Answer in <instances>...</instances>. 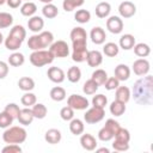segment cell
Instances as JSON below:
<instances>
[{
	"instance_id": "6f0895ef",
	"label": "cell",
	"mask_w": 153,
	"mask_h": 153,
	"mask_svg": "<svg viewBox=\"0 0 153 153\" xmlns=\"http://www.w3.org/2000/svg\"><path fill=\"white\" fill-rule=\"evenodd\" d=\"M97 152H98V153H104V152H105V153H110V149L106 148V147H102V148H98Z\"/></svg>"
},
{
	"instance_id": "db71d44e",
	"label": "cell",
	"mask_w": 153,
	"mask_h": 153,
	"mask_svg": "<svg viewBox=\"0 0 153 153\" xmlns=\"http://www.w3.org/2000/svg\"><path fill=\"white\" fill-rule=\"evenodd\" d=\"M112 148L117 152H124L129 149V143H120V142H112Z\"/></svg>"
},
{
	"instance_id": "83f0119b",
	"label": "cell",
	"mask_w": 153,
	"mask_h": 153,
	"mask_svg": "<svg viewBox=\"0 0 153 153\" xmlns=\"http://www.w3.org/2000/svg\"><path fill=\"white\" fill-rule=\"evenodd\" d=\"M18 86L22 91H25V92L32 91L35 88V80L30 76H23L18 80Z\"/></svg>"
},
{
	"instance_id": "603a6c76",
	"label": "cell",
	"mask_w": 153,
	"mask_h": 153,
	"mask_svg": "<svg viewBox=\"0 0 153 153\" xmlns=\"http://www.w3.org/2000/svg\"><path fill=\"white\" fill-rule=\"evenodd\" d=\"M94 11H96V16H97L98 18L103 19V18L109 17V14H110V12H111V6H110L109 2L102 1V2H99V4L96 6V10H94Z\"/></svg>"
},
{
	"instance_id": "52a82bcc",
	"label": "cell",
	"mask_w": 153,
	"mask_h": 153,
	"mask_svg": "<svg viewBox=\"0 0 153 153\" xmlns=\"http://www.w3.org/2000/svg\"><path fill=\"white\" fill-rule=\"evenodd\" d=\"M67 105L71 106L73 110H85L88 108L90 103L86 97L80 94H71L67 99Z\"/></svg>"
},
{
	"instance_id": "f35d334b",
	"label": "cell",
	"mask_w": 153,
	"mask_h": 153,
	"mask_svg": "<svg viewBox=\"0 0 153 153\" xmlns=\"http://www.w3.org/2000/svg\"><path fill=\"white\" fill-rule=\"evenodd\" d=\"M85 0H63L62 2V7L66 12H72L73 10L81 7L84 5Z\"/></svg>"
},
{
	"instance_id": "7bdbcfd3",
	"label": "cell",
	"mask_w": 153,
	"mask_h": 153,
	"mask_svg": "<svg viewBox=\"0 0 153 153\" xmlns=\"http://www.w3.org/2000/svg\"><path fill=\"white\" fill-rule=\"evenodd\" d=\"M8 35H11V36H13V37H16V38H18V39H20L23 42L25 39V37H26V30L22 25H14L11 29Z\"/></svg>"
},
{
	"instance_id": "9f6ffc18",
	"label": "cell",
	"mask_w": 153,
	"mask_h": 153,
	"mask_svg": "<svg viewBox=\"0 0 153 153\" xmlns=\"http://www.w3.org/2000/svg\"><path fill=\"white\" fill-rule=\"evenodd\" d=\"M78 47H87V42H73L72 48H78Z\"/></svg>"
},
{
	"instance_id": "d6986e66",
	"label": "cell",
	"mask_w": 153,
	"mask_h": 153,
	"mask_svg": "<svg viewBox=\"0 0 153 153\" xmlns=\"http://www.w3.org/2000/svg\"><path fill=\"white\" fill-rule=\"evenodd\" d=\"M62 139V135H61V131L59 129H55V128H51V129H48L44 134V140L50 143V145H56L61 141Z\"/></svg>"
},
{
	"instance_id": "ab89813d",
	"label": "cell",
	"mask_w": 153,
	"mask_h": 153,
	"mask_svg": "<svg viewBox=\"0 0 153 153\" xmlns=\"http://www.w3.org/2000/svg\"><path fill=\"white\" fill-rule=\"evenodd\" d=\"M98 87H99V85L93 79H88V80L85 81V84L82 86V91H84L85 94L90 96V94H94L97 92Z\"/></svg>"
},
{
	"instance_id": "ba28073f",
	"label": "cell",
	"mask_w": 153,
	"mask_h": 153,
	"mask_svg": "<svg viewBox=\"0 0 153 153\" xmlns=\"http://www.w3.org/2000/svg\"><path fill=\"white\" fill-rule=\"evenodd\" d=\"M131 69H133L134 74H136L139 76H143V75L148 74V72L151 69V66H149L148 60H146L145 57H141V59H137L133 62Z\"/></svg>"
},
{
	"instance_id": "f6af8a7d",
	"label": "cell",
	"mask_w": 153,
	"mask_h": 153,
	"mask_svg": "<svg viewBox=\"0 0 153 153\" xmlns=\"http://www.w3.org/2000/svg\"><path fill=\"white\" fill-rule=\"evenodd\" d=\"M13 23V17L12 14L7 12H0V29H6L10 27Z\"/></svg>"
},
{
	"instance_id": "8d00e7d4",
	"label": "cell",
	"mask_w": 153,
	"mask_h": 153,
	"mask_svg": "<svg viewBox=\"0 0 153 153\" xmlns=\"http://www.w3.org/2000/svg\"><path fill=\"white\" fill-rule=\"evenodd\" d=\"M27 47H29V49H31L32 51H33V50L44 49L43 45H42V42H41V38H39V35H38V33L32 35V36L29 37V39H27Z\"/></svg>"
},
{
	"instance_id": "f907efd6",
	"label": "cell",
	"mask_w": 153,
	"mask_h": 153,
	"mask_svg": "<svg viewBox=\"0 0 153 153\" xmlns=\"http://www.w3.org/2000/svg\"><path fill=\"white\" fill-rule=\"evenodd\" d=\"M104 86L108 91H112V90H116L118 86H120V80H117L115 76H108L106 81L104 82Z\"/></svg>"
},
{
	"instance_id": "7dc6e473",
	"label": "cell",
	"mask_w": 153,
	"mask_h": 153,
	"mask_svg": "<svg viewBox=\"0 0 153 153\" xmlns=\"http://www.w3.org/2000/svg\"><path fill=\"white\" fill-rule=\"evenodd\" d=\"M106 104H108V98H106L104 94L99 93V94L93 96V98H92V105H93V106L103 108V109H104Z\"/></svg>"
},
{
	"instance_id": "680465c9",
	"label": "cell",
	"mask_w": 153,
	"mask_h": 153,
	"mask_svg": "<svg viewBox=\"0 0 153 153\" xmlns=\"http://www.w3.org/2000/svg\"><path fill=\"white\" fill-rule=\"evenodd\" d=\"M41 2H43V4H50L53 0H39Z\"/></svg>"
},
{
	"instance_id": "e575fe53",
	"label": "cell",
	"mask_w": 153,
	"mask_h": 153,
	"mask_svg": "<svg viewBox=\"0 0 153 153\" xmlns=\"http://www.w3.org/2000/svg\"><path fill=\"white\" fill-rule=\"evenodd\" d=\"M67 79H68V81H71L73 84L78 82L81 79V71H80V68L76 67V66L69 67L68 71H67Z\"/></svg>"
},
{
	"instance_id": "2e32d148",
	"label": "cell",
	"mask_w": 153,
	"mask_h": 153,
	"mask_svg": "<svg viewBox=\"0 0 153 153\" xmlns=\"http://www.w3.org/2000/svg\"><path fill=\"white\" fill-rule=\"evenodd\" d=\"M114 74H115V78L120 81H126L129 79L130 76V68L124 65V63H120L115 67V71H114Z\"/></svg>"
},
{
	"instance_id": "4dcf8cb0",
	"label": "cell",
	"mask_w": 153,
	"mask_h": 153,
	"mask_svg": "<svg viewBox=\"0 0 153 153\" xmlns=\"http://www.w3.org/2000/svg\"><path fill=\"white\" fill-rule=\"evenodd\" d=\"M115 142H120V143H129V141H130V133H129V130L128 129H126V128H120L118 129V131L115 134Z\"/></svg>"
},
{
	"instance_id": "cb8c5ba5",
	"label": "cell",
	"mask_w": 153,
	"mask_h": 153,
	"mask_svg": "<svg viewBox=\"0 0 153 153\" xmlns=\"http://www.w3.org/2000/svg\"><path fill=\"white\" fill-rule=\"evenodd\" d=\"M84 129H85V126L81 120L73 117L69 121V130L73 135H81L84 133Z\"/></svg>"
},
{
	"instance_id": "f5cc1de1",
	"label": "cell",
	"mask_w": 153,
	"mask_h": 153,
	"mask_svg": "<svg viewBox=\"0 0 153 153\" xmlns=\"http://www.w3.org/2000/svg\"><path fill=\"white\" fill-rule=\"evenodd\" d=\"M8 74V63L0 61V79H5Z\"/></svg>"
},
{
	"instance_id": "6da1fadb",
	"label": "cell",
	"mask_w": 153,
	"mask_h": 153,
	"mask_svg": "<svg viewBox=\"0 0 153 153\" xmlns=\"http://www.w3.org/2000/svg\"><path fill=\"white\" fill-rule=\"evenodd\" d=\"M153 96V78L152 75H143L135 81L133 87L134 100L140 105H149Z\"/></svg>"
},
{
	"instance_id": "8fae6325",
	"label": "cell",
	"mask_w": 153,
	"mask_h": 153,
	"mask_svg": "<svg viewBox=\"0 0 153 153\" xmlns=\"http://www.w3.org/2000/svg\"><path fill=\"white\" fill-rule=\"evenodd\" d=\"M47 75L49 78V80L53 81V82H55V84L63 82L65 81V78H66L65 72L60 67H49L48 68V72H47Z\"/></svg>"
},
{
	"instance_id": "d590c367",
	"label": "cell",
	"mask_w": 153,
	"mask_h": 153,
	"mask_svg": "<svg viewBox=\"0 0 153 153\" xmlns=\"http://www.w3.org/2000/svg\"><path fill=\"white\" fill-rule=\"evenodd\" d=\"M103 53L109 57H115L120 53V47L114 42H108L103 47Z\"/></svg>"
},
{
	"instance_id": "4fadbf2b",
	"label": "cell",
	"mask_w": 153,
	"mask_h": 153,
	"mask_svg": "<svg viewBox=\"0 0 153 153\" xmlns=\"http://www.w3.org/2000/svg\"><path fill=\"white\" fill-rule=\"evenodd\" d=\"M86 62L90 67H98L103 62V54L99 50H88Z\"/></svg>"
},
{
	"instance_id": "7c38bea8",
	"label": "cell",
	"mask_w": 153,
	"mask_h": 153,
	"mask_svg": "<svg viewBox=\"0 0 153 153\" xmlns=\"http://www.w3.org/2000/svg\"><path fill=\"white\" fill-rule=\"evenodd\" d=\"M90 38L92 41V43L99 45V44H103L105 42V38H106V35H105V31L104 29H102L100 26H94L92 27L91 32H90Z\"/></svg>"
},
{
	"instance_id": "7402d4cb",
	"label": "cell",
	"mask_w": 153,
	"mask_h": 153,
	"mask_svg": "<svg viewBox=\"0 0 153 153\" xmlns=\"http://www.w3.org/2000/svg\"><path fill=\"white\" fill-rule=\"evenodd\" d=\"M87 47H78V48H73L72 51V60L74 62H84L86 61L87 57Z\"/></svg>"
},
{
	"instance_id": "b9f144b4",
	"label": "cell",
	"mask_w": 153,
	"mask_h": 153,
	"mask_svg": "<svg viewBox=\"0 0 153 153\" xmlns=\"http://www.w3.org/2000/svg\"><path fill=\"white\" fill-rule=\"evenodd\" d=\"M20 102H22V104H23L24 106L30 108V106H32L33 104H36L37 98H36V94H35V93H32V92L29 91V92H25V93L22 96Z\"/></svg>"
},
{
	"instance_id": "9c48e42d",
	"label": "cell",
	"mask_w": 153,
	"mask_h": 153,
	"mask_svg": "<svg viewBox=\"0 0 153 153\" xmlns=\"http://www.w3.org/2000/svg\"><path fill=\"white\" fill-rule=\"evenodd\" d=\"M106 29L114 35L121 33L123 30V20L117 16H111L106 19Z\"/></svg>"
},
{
	"instance_id": "4316f807",
	"label": "cell",
	"mask_w": 153,
	"mask_h": 153,
	"mask_svg": "<svg viewBox=\"0 0 153 153\" xmlns=\"http://www.w3.org/2000/svg\"><path fill=\"white\" fill-rule=\"evenodd\" d=\"M4 43H5L6 49H8V50H11V51H16V50H18V49L22 47V43H23V42H22L20 39L16 38V37L8 35L7 38L4 39Z\"/></svg>"
},
{
	"instance_id": "e0dca14e",
	"label": "cell",
	"mask_w": 153,
	"mask_h": 153,
	"mask_svg": "<svg viewBox=\"0 0 153 153\" xmlns=\"http://www.w3.org/2000/svg\"><path fill=\"white\" fill-rule=\"evenodd\" d=\"M69 37H71L72 43L73 42H87V32L81 26L73 27L69 33Z\"/></svg>"
},
{
	"instance_id": "60d3db41",
	"label": "cell",
	"mask_w": 153,
	"mask_h": 153,
	"mask_svg": "<svg viewBox=\"0 0 153 153\" xmlns=\"http://www.w3.org/2000/svg\"><path fill=\"white\" fill-rule=\"evenodd\" d=\"M91 79H93L99 86L100 85H104V82L106 81V79H108V73L104 71V69H96L93 73H92V76H91Z\"/></svg>"
},
{
	"instance_id": "91938a15",
	"label": "cell",
	"mask_w": 153,
	"mask_h": 153,
	"mask_svg": "<svg viewBox=\"0 0 153 153\" xmlns=\"http://www.w3.org/2000/svg\"><path fill=\"white\" fill-rule=\"evenodd\" d=\"M2 42H4V35H2L1 32H0V44H1Z\"/></svg>"
},
{
	"instance_id": "8992f818",
	"label": "cell",
	"mask_w": 153,
	"mask_h": 153,
	"mask_svg": "<svg viewBox=\"0 0 153 153\" xmlns=\"http://www.w3.org/2000/svg\"><path fill=\"white\" fill-rule=\"evenodd\" d=\"M49 51L54 57H67L69 55V47L65 41H56L49 45Z\"/></svg>"
},
{
	"instance_id": "484cf974",
	"label": "cell",
	"mask_w": 153,
	"mask_h": 153,
	"mask_svg": "<svg viewBox=\"0 0 153 153\" xmlns=\"http://www.w3.org/2000/svg\"><path fill=\"white\" fill-rule=\"evenodd\" d=\"M31 111H32L33 117H35V118H38V120H43V118L47 116V114H48L47 106H45L44 104H42V103H36V104H33Z\"/></svg>"
},
{
	"instance_id": "f546056e",
	"label": "cell",
	"mask_w": 153,
	"mask_h": 153,
	"mask_svg": "<svg viewBox=\"0 0 153 153\" xmlns=\"http://www.w3.org/2000/svg\"><path fill=\"white\" fill-rule=\"evenodd\" d=\"M36 11H37V6L32 1H26L25 4H23L20 6V13L24 17H32V16H35Z\"/></svg>"
},
{
	"instance_id": "816d5d0a",
	"label": "cell",
	"mask_w": 153,
	"mask_h": 153,
	"mask_svg": "<svg viewBox=\"0 0 153 153\" xmlns=\"http://www.w3.org/2000/svg\"><path fill=\"white\" fill-rule=\"evenodd\" d=\"M1 152L2 153H20L22 147L18 143H7V146H5Z\"/></svg>"
},
{
	"instance_id": "836d02e7",
	"label": "cell",
	"mask_w": 153,
	"mask_h": 153,
	"mask_svg": "<svg viewBox=\"0 0 153 153\" xmlns=\"http://www.w3.org/2000/svg\"><path fill=\"white\" fill-rule=\"evenodd\" d=\"M42 14L45 18H48V19H53V18H55L59 14V10L51 2L50 4H44V6L42 8Z\"/></svg>"
},
{
	"instance_id": "c3c4849f",
	"label": "cell",
	"mask_w": 153,
	"mask_h": 153,
	"mask_svg": "<svg viewBox=\"0 0 153 153\" xmlns=\"http://www.w3.org/2000/svg\"><path fill=\"white\" fill-rule=\"evenodd\" d=\"M4 111H6L8 115H11V116L13 117V120H17V118H18V115H19V111H20V109H19V106H18L16 103H8V104L5 106Z\"/></svg>"
},
{
	"instance_id": "7a4b0ae2",
	"label": "cell",
	"mask_w": 153,
	"mask_h": 153,
	"mask_svg": "<svg viewBox=\"0 0 153 153\" xmlns=\"http://www.w3.org/2000/svg\"><path fill=\"white\" fill-rule=\"evenodd\" d=\"M27 133L23 127L19 126H10L5 129L2 134V140L5 143H23L26 140Z\"/></svg>"
},
{
	"instance_id": "11a10c76",
	"label": "cell",
	"mask_w": 153,
	"mask_h": 153,
	"mask_svg": "<svg viewBox=\"0 0 153 153\" xmlns=\"http://www.w3.org/2000/svg\"><path fill=\"white\" fill-rule=\"evenodd\" d=\"M23 0H6V4L11 7V8H18L19 6H22Z\"/></svg>"
},
{
	"instance_id": "ffe728a7",
	"label": "cell",
	"mask_w": 153,
	"mask_h": 153,
	"mask_svg": "<svg viewBox=\"0 0 153 153\" xmlns=\"http://www.w3.org/2000/svg\"><path fill=\"white\" fill-rule=\"evenodd\" d=\"M118 45L123 50H130L135 45V37L133 35H130V33H124V35L121 36Z\"/></svg>"
},
{
	"instance_id": "9a60e30c",
	"label": "cell",
	"mask_w": 153,
	"mask_h": 153,
	"mask_svg": "<svg viewBox=\"0 0 153 153\" xmlns=\"http://www.w3.org/2000/svg\"><path fill=\"white\" fill-rule=\"evenodd\" d=\"M27 27L32 32H36V33L41 32L42 29L44 27V20H43V18L39 17V16H32V17H30L29 20H27Z\"/></svg>"
},
{
	"instance_id": "681fc988",
	"label": "cell",
	"mask_w": 153,
	"mask_h": 153,
	"mask_svg": "<svg viewBox=\"0 0 153 153\" xmlns=\"http://www.w3.org/2000/svg\"><path fill=\"white\" fill-rule=\"evenodd\" d=\"M60 116L63 121H71L73 117H74V110L71 108V106H63L61 110H60Z\"/></svg>"
},
{
	"instance_id": "f1b7e54d",
	"label": "cell",
	"mask_w": 153,
	"mask_h": 153,
	"mask_svg": "<svg viewBox=\"0 0 153 153\" xmlns=\"http://www.w3.org/2000/svg\"><path fill=\"white\" fill-rule=\"evenodd\" d=\"M110 112H111V115H114V116H116V117H118V116H122L124 112H126V104L124 103H122V102H120V100H114L111 104H110Z\"/></svg>"
},
{
	"instance_id": "5b68a950",
	"label": "cell",
	"mask_w": 153,
	"mask_h": 153,
	"mask_svg": "<svg viewBox=\"0 0 153 153\" xmlns=\"http://www.w3.org/2000/svg\"><path fill=\"white\" fill-rule=\"evenodd\" d=\"M105 116V111L103 108H97V106H92L90 108L85 115H84V121L87 124H94L100 122Z\"/></svg>"
},
{
	"instance_id": "ee69618b",
	"label": "cell",
	"mask_w": 153,
	"mask_h": 153,
	"mask_svg": "<svg viewBox=\"0 0 153 153\" xmlns=\"http://www.w3.org/2000/svg\"><path fill=\"white\" fill-rule=\"evenodd\" d=\"M38 35H39V38H41V42H42L43 48L49 47L54 42V35L50 31H41Z\"/></svg>"
},
{
	"instance_id": "bcb514c9",
	"label": "cell",
	"mask_w": 153,
	"mask_h": 153,
	"mask_svg": "<svg viewBox=\"0 0 153 153\" xmlns=\"http://www.w3.org/2000/svg\"><path fill=\"white\" fill-rule=\"evenodd\" d=\"M13 122V117L11 115H8L6 111L0 112V128L6 129L8 128Z\"/></svg>"
},
{
	"instance_id": "6125c7cd",
	"label": "cell",
	"mask_w": 153,
	"mask_h": 153,
	"mask_svg": "<svg viewBox=\"0 0 153 153\" xmlns=\"http://www.w3.org/2000/svg\"><path fill=\"white\" fill-rule=\"evenodd\" d=\"M26 1H30V0H26Z\"/></svg>"
},
{
	"instance_id": "ac0fdd59",
	"label": "cell",
	"mask_w": 153,
	"mask_h": 153,
	"mask_svg": "<svg viewBox=\"0 0 153 153\" xmlns=\"http://www.w3.org/2000/svg\"><path fill=\"white\" fill-rule=\"evenodd\" d=\"M33 118H35V117H33V115H32L31 109L25 106L24 109H20L17 120H18V122H19L20 124H23V126H29V124L32 123Z\"/></svg>"
},
{
	"instance_id": "d4e9b609",
	"label": "cell",
	"mask_w": 153,
	"mask_h": 153,
	"mask_svg": "<svg viewBox=\"0 0 153 153\" xmlns=\"http://www.w3.org/2000/svg\"><path fill=\"white\" fill-rule=\"evenodd\" d=\"M24 62H25V57H24V55H23L22 53H19V51L12 53V54L8 56V60H7V63H8L10 66H12V67H19V66L24 65Z\"/></svg>"
},
{
	"instance_id": "d6a6232c",
	"label": "cell",
	"mask_w": 153,
	"mask_h": 153,
	"mask_svg": "<svg viewBox=\"0 0 153 153\" xmlns=\"http://www.w3.org/2000/svg\"><path fill=\"white\" fill-rule=\"evenodd\" d=\"M50 98L55 102H62L63 99H66V90L61 86H55L50 90Z\"/></svg>"
},
{
	"instance_id": "30bf717a",
	"label": "cell",
	"mask_w": 153,
	"mask_h": 153,
	"mask_svg": "<svg viewBox=\"0 0 153 153\" xmlns=\"http://www.w3.org/2000/svg\"><path fill=\"white\" fill-rule=\"evenodd\" d=\"M118 13L122 18H130L136 13V6L131 1H122L118 6Z\"/></svg>"
},
{
	"instance_id": "44dd1931",
	"label": "cell",
	"mask_w": 153,
	"mask_h": 153,
	"mask_svg": "<svg viewBox=\"0 0 153 153\" xmlns=\"http://www.w3.org/2000/svg\"><path fill=\"white\" fill-rule=\"evenodd\" d=\"M130 96L131 94H130L129 87H127V86H118L116 88V93H115L116 100H120V102L127 104L129 102V99H130Z\"/></svg>"
},
{
	"instance_id": "5bb4252c",
	"label": "cell",
	"mask_w": 153,
	"mask_h": 153,
	"mask_svg": "<svg viewBox=\"0 0 153 153\" xmlns=\"http://www.w3.org/2000/svg\"><path fill=\"white\" fill-rule=\"evenodd\" d=\"M80 145L86 151H94L96 147H97V141H96V137L93 135L86 133V134H81Z\"/></svg>"
},
{
	"instance_id": "277c9868",
	"label": "cell",
	"mask_w": 153,
	"mask_h": 153,
	"mask_svg": "<svg viewBox=\"0 0 153 153\" xmlns=\"http://www.w3.org/2000/svg\"><path fill=\"white\" fill-rule=\"evenodd\" d=\"M121 128L120 123L117 121H115L114 118H109L105 122V126L98 131V139L100 141H110L114 139L115 134L118 131V129Z\"/></svg>"
},
{
	"instance_id": "1f68e13d",
	"label": "cell",
	"mask_w": 153,
	"mask_h": 153,
	"mask_svg": "<svg viewBox=\"0 0 153 153\" xmlns=\"http://www.w3.org/2000/svg\"><path fill=\"white\" fill-rule=\"evenodd\" d=\"M133 49H134L135 55L139 57H147L151 54V48L146 43H137L133 47Z\"/></svg>"
},
{
	"instance_id": "3957f363",
	"label": "cell",
	"mask_w": 153,
	"mask_h": 153,
	"mask_svg": "<svg viewBox=\"0 0 153 153\" xmlns=\"http://www.w3.org/2000/svg\"><path fill=\"white\" fill-rule=\"evenodd\" d=\"M54 56L53 54L48 50H44V49H41V50H33L29 57L30 62L32 66L35 67H43L45 65H49L54 61Z\"/></svg>"
},
{
	"instance_id": "94428289",
	"label": "cell",
	"mask_w": 153,
	"mask_h": 153,
	"mask_svg": "<svg viewBox=\"0 0 153 153\" xmlns=\"http://www.w3.org/2000/svg\"><path fill=\"white\" fill-rule=\"evenodd\" d=\"M4 4H6V0H0V6L4 5Z\"/></svg>"
},
{
	"instance_id": "74e56055",
	"label": "cell",
	"mask_w": 153,
	"mask_h": 153,
	"mask_svg": "<svg viewBox=\"0 0 153 153\" xmlns=\"http://www.w3.org/2000/svg\"><path fill=\"white\" fill-rule=\"evenodd\" d=\"M74 19H75L78 23H80V24H86V23H88L90 19H91V13H90V11L84 10V8L78 10V11L75 12V14H74Z\"/></svg>"
}]
</instances>
